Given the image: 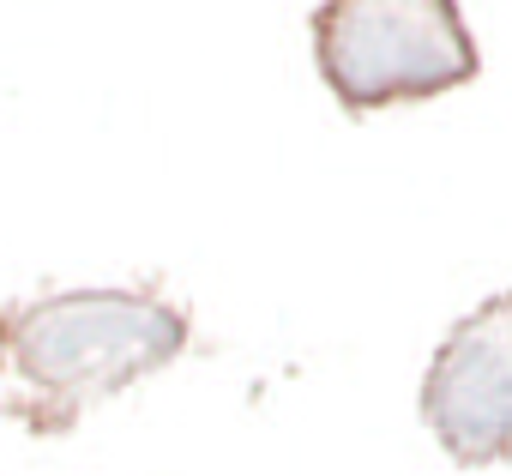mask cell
I'll list each match as a JSON object with an SVG mask.
<instances>
[{
    "label": "cell",
    "mask_w": 512,
    "mask_h": 476,
    "mask_svg": "<svg viewBox=\"0 0 512 476\" xmlns=\"http://www.w3.org/2000/svg\"><path fill=\"white\" fill-rule=\"evenodd\" d=\"M193 326L157 284L139 290H55L0 308V374L19 380L7 416L37 434L73 428L91 404L169 368Z\"/></svg>",
    "instance_id": "6da1fadb"
},
{
    "label": "cell",
    "mask_w": 512,
    "mask_h": 476,
    "mask_svg": "<svg viewBox=\"0 0 512 476\" xmlns=\"http://www.w3.org/2000/svg\"><path fill=\"white\" fill-rule=\"evenodd\" d=\"M314 67L350 115L428 103L476 79V43L458 0H320Z\"/></svg>",
    "instance_id": "7a4b0ae2"
},
{
    "label": "cell",
    "mask_w": 512,
    "mask_h": 476,
    "mask_svg": "<svg viewBox=\"0 0 512 476\" xmlns=\"http://www.w3.org/2000/svg\"><path fill=\"white\" fill-rule=\"evenodd\" d=\"M416 404L458 470L512 464V290L488 296L440 338Z\"/></svg>",
    "instance_id": "3957f363"
}]
</instances>
